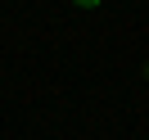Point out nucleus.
I'll return each instance as SVG.
<instances>
[{
    "label": "nucleus",
    "mask_w": 149,
    "mask_h": 140,
    "mask_svg": "<svg viewBox=\"0 0 149 140\" xmlns=\"http://www.w3.org/2000/svg\"><path fill=\"white\" fill-rule=\"evenodd\" d=\"M77 5H81V9H95V5H100V0H77Z\"/></svg>",
    "instance_id": "obj_1"
}]
</instances>
